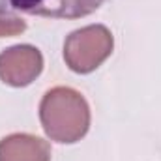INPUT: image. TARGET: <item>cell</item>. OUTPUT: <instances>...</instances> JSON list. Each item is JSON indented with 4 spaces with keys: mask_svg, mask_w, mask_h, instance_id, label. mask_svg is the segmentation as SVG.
Masks as SVG:
<instances>
[{
    "mask_svg": "<svg viewBox=\"0 0 161 161\" xmlns=\"http://www.w3.org/2000/svg\"><path fill=\"white\" fill-rule=\"evenodd\" d=\"M43 69V56L32 45H15L0 53V79L9 86H28Z\"/></svg>",
    "mask_w": 161,
    "mask_h": 161,
    "instance_id": "277c9868",
    "label": "cell"
},
{
    "mask_svg": "<svg viewBox=\"0 0 161 161\" xmlns=\"http://www.w3.org/2000/svg\"><path fill=\"white\" fill-rule=\"evenodd\" d=\"M0 161H51V146L36 135L13 133L0 141Z\"/></svg>",
    "mask_w": 161,
    "mask_h": 161,
    "instance_id": "5b68a950",
    "label": "cell"
},
{
    "mask_svg": "<svg viewBox=\"0 0 161 161\" xmlns=\"http://www.w3.org/2000/svg\"><path fill=\"white\" fill-rule=\"evenodd\" d=\"M26 23L19 17H0V38H11L25 32Z\"/></svg>",
    "mask_w": 161,
    "mask_h": 161,
    "instance_id": "8992f818",
    "label": "cell"
},
{
    "mask_svg": "<svg viewBox=\"0 0 161 161\" xmlns=\"http://www.w3.org/2000/svg\"><path fill=\"white\" fill-rule=\"evenodd\" d=\"M114 38L103 25H88L68 36L64 43V60L75 73H92L113 53Z\"/></svg>",
    "mask_w": 161,
    "mask_h": 161,
    "instance_id": "7a4b0ae2",
    "label": "cell"
},
{
    "mask_svg": "<svg viewBox=\"0 0 161 161\" xmlns=\"http://www.w3.org/2000/svg\"><path fill=\"white\" fill-rule=\"evenodd\" d=\"M40 120L51 141L73 144L88 133L90 107L77 90L56 86L51 88L41 99Z\"/></svg>",
    "mask_w": 161,
    "mask_h": 161,
    "instance_id": "6da1fadb",
    "label": "cell"
},
{
    "mask_svg": "<svg viewBox=\"0 0 161 161\" xmlns=\"http://www.w3.org/2000/svg\"><path fill=\"white\" fill-rule=\"evenodd\" d=\"M105 0H0V17L26 13L47 19H80L94 13Z\"/></svg>",
    "mask_w": 161,
    "mask_h": 161,
    "instance_id": "3957f363",
    "label": "cell"
}]
</instances>
